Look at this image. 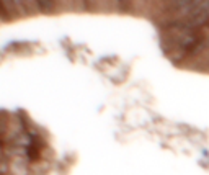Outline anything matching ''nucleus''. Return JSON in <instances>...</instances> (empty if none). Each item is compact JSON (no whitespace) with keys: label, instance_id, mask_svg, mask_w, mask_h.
<instances>
[{"label":"nucleus","instance_id":"f257e3e1","mask_svg":"<svg viewBox=\"0 0 209 175\" xmlns=\"http://www.w3.org/2000/svg\"><path fill=\"white\" fill-rule=\"evenodd\" d=\"M36 5H38V10L41 13H52L59 8V3L57 0H34Z\"/></svg>","mask_w":209,"mask_h":175},{"label":"nucleus","instance_id":"f03ea898","mask_svg":"<svg viewBox=\"0 0 209 175\" xmlns=\"http://www.w3.org/2000/svg\"><path fill=\"white\" fill-rule=\"evenodd\" d=\"M119 11H129L136 7V0H114Z\"/></svg>","mask_w":209,"mask_h":175}]
</instances>
